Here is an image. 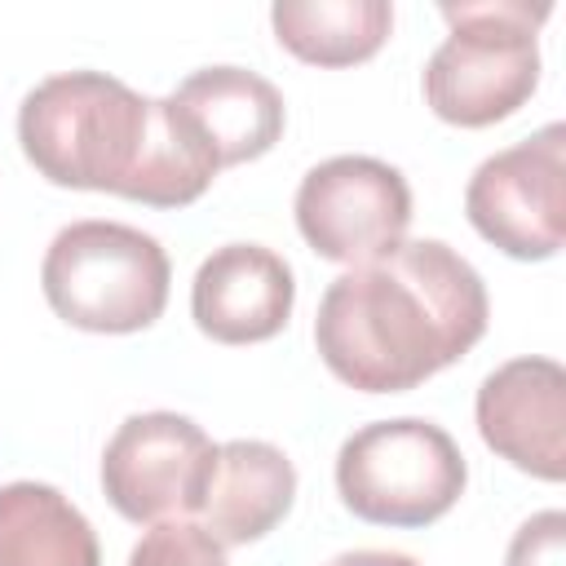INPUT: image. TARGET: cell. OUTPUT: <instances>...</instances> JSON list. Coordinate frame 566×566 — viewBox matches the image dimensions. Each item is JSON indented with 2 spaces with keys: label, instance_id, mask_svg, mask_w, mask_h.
Returning a JSON list of instances; mask_svg holds the SVG:
<instances>
[{
  "label": "cell",
  "instance_id": "6da1fadb",
  "mask_svg": "<svg viewBox=\"0 0 566 566\" xmlns=\"http://www.w3.org/2000/svg\"><path fill=\"white\" fill-rule=\"evenodd\" d=\"M491 318L482 274L442 239L394 252L327 283L314 345L336 380L363 394H407L464 358Z\"/></svg>",
  "mask_w": 566,
  "mask_h": 566
},
{
  "label": "cell",
  "instance_id": "7a4b0ae2",
  "mask_svg": "<svg viewBox=\"0 0 566 566\" xmlns=\"http://www.w3.org/2000/svg\"><path fill=\"white\" fill-rule=\"evenodd\" d=\"M150 128V97L106 71L40 80L18 106V142L31 168L71 190L124 195Z\"/></svg>",
  "mask_w": 566,
  "mask_h": 566
},
{
  "label": "cell",
  "instance_id": "3957f363",
  "mask_svg": "<svg viewBox=\"0 0 566 566\" xmlns=\"http://www.w3.org/2000/svg\"><path fill=\"white\" fill-rule=\"evenodd\" d=\"M451 27L424 66V102L455 128H486L531 102L539 84V27L553 4L460 0L438 9Z\"/></svg>",
  "mask_w": 566,
  "mask_h": 566
},
{
  "label": "cell",
  "instance_id": "277c9868",
  "mask_svg": "<svg viewBox=\"0 0 566 566\" xmlns=\"http://www.w3.org/2000/svg\"><path fill=\"white\" fill-rule=\"evenodd\" d=\"M172 265L155 234L124 221H71L53 234L40 287L49 310L102 336L150 327L168 305Z\"/></svg>",
  "mask_w": 566,
  "mask_h": 566
},
{
  "label": "cell",
  "instance_id": "5b68a950",
  "mask_svg": "<svg viewBox=\"0 0 566 566\" xmlns=\"http://www.w3.org/2000/svg\"><path fill=\"white\" fill-rule=\"evenodd\" d=\"M469 464L455 438L420 416L371 420L336 451V491L371 526H429L464 495Z\"/></svg>",
  "mask_w": 566,
  "mask_h": 566
},
{
  "label": "cell",
  "instance_id": "8992f818",
  "mask_svg": "<svg viewBox=\"0 0 566 566\" xmlns=\"http://www.w3.org/2000/svg\"><path fill=\"white\" fill-rule=\"evenodd\" d=\"M473 230L513 261H548L566 239V128L544 124L535 137L478 164L464 190Z\"/></svg>",
  "mask_w": 566,
  "mask_h": 566
},
{
  "label": "cell",
  "instance_id": "52a82bcc",
  "mask_svg": "<svg viewBox=\"0 0 566 566\" xmlns=\"http://www.w3.org/2000/svg\"><path fill=\"white\" fill-rule=\"evenodd\" d=\"M411 226L407 177L371 155H336L314 164L296 186V230L340 265H367L402 243Z\"/></svg>",
  "mask_w": 566,
  "mask_h": 566
},
{
  "label": "cell",
  "instance_id": "ba28073f",
  "mask_svg": "<svg viewBox=\"0 0 566 566\" xmlns=\"http://www.w3.org/2000/svg\"><path fill=\"white\" fill-rule=\"evenodd\" d=\"M217 442L177 411L128 416L102 451V491L128 522H168L203 509Z\"/></svg>",
  "mask_w": 566,
  "mask_h": 566
},
{
  "label": "cell",
  "instance_id": "9c48e42d",
  "mask_svg": "<svg viewBox=\"0 0 566 566\" xmlns=\"http://www.w3.org/2000/svg\"><path fill=\"white\" fill-rule=\"evenodd\" d=\"M478 433L513 469L566 478V371L557 358H509L478 385Z\"/></svg>",
  "mask_w": 566,
  "mask_h": 566
},
{
  "label": "cell",
  "instance_id": "30bf717a",
  "mask_svg": "<svg viewBox=\"0 0 566 566\" xmlns=\"http://www.w3.org/2000/svg\"><path fill=\"white\" fill-rule=\"evenodd\" d=\"M296 301L292 265L261 243H226L195 270L190 314L217 345H256L287 327Z\"/></svg>",
  "mask_w": 566,
  "mask_h": 566
},
{
  "label": "cell",
  "instance_id": "8fae6325",
  "mask_svg": "<svg viewBox=\"0 0 566 566\" xmlns=\"http://www.w3.org/2000/svg\"><path fill=\"white\" fill-rule=\"evenodd\" d=\"M296 500V469L274 442L234 438L217 447L212 482L199 509V526L217 544H252L270 535Z\"/></svg>",
  "mask_w": 566,
  "mask_h": 566
},
{
  "label": "cell",
  "instance_id": "7c38bea8",
  "mask_svg": "<svg viewBox=\"0 0 566 566\" xmlns=\"http://www.w3.org/2000/svg\"><path fill=\"white\" fill-rule=\"evenodd\" d=\"M172 97L199 119L221 168L248 164L274 150L287 124L283 93L265 75L243 71V66H203L186 75Z\"/></svg>",
  "mask_w": 566,
  "mask_h": 566
},
{
  "label": "cell",
  "instance_id": "4fadbf2b",
  "mask_svg": "<svg viewBox=\"0 0 566 566\" xmlns=\"http://www.w3.org/2000/svg\"><path fill=\"white\" fill-rule=\"evenodd\" d=\"M0 566H102L88 517L49 482L0 486Z\"/></svg>",
  "mask_w": 566,
  "mask_h": 566
},
{
  "label": "cell",
  "instance_id": "5bb4252c",
  "mask_svg": "<svg viewBox=\"0 0 566 566\" xmlns=\"http://www.w3.org/2000/svg\"><path fill=\"white\" fill-rule=\"evenodd\" d=\"M217 172H221V159L212 142L203 137L199 119L172 93L150 97L146 146H142V159H137V172L124 199L146 203V208H186L212 186Z\"/></svg>",
  "mask_w": 566,
  "mask_h": 566
},
{
  "label": "cell",
  "instance_id": "9a60e30c",
  "mask_svg": "<svg viewBox=\"0 0 566 566\" xmlns=\"http://www.w3.org/2000/svg\"><path fill=\"white\" fill-rule=\"evenodd\" d=\"M279 44L310 66L367 62L394 27L389 0H279L270 9Z\"/></svg>",
  "mask_w": 566,
  "mask_h": 566
},
{
  "label": "cell",
  "instance_id": "2e32d148",
  "mask_svg": "<svg viewBox=\"0 0 566 566\" xmlns=\"http://www.w3.org/2000/svg\"><path fill=\"white\" fill-rule=\"evenodd\" d=\"M128 566H230V562H226V544H217L212 531H203L190 517H168L155 522L133 544Z\"/></svg>",
  "mask_w": 566,
  "mask_h": 566
},
{
  "label": "cell",
  "instance_id": "e0dca14e",
  "mask_svg": "<svg viewBox=\"0 0 566 566\" xmlns=\"http://www.w3.org/2000/svg\"><path fill=\"white\" fill-rule=\"evenodd\" d=\"M504 566H566V513L544 509L526 517L509 539Z\"/></svg>",
  "mask_w": 566,
  "mask_h": 566
},
{
  "label": "cell",
  "instance_id": "ac0fdd59",
  "mask_svg": "<svg viewBox=\"0 0 566 566\" xmlns=\"http://www.w3.org/2000/svg\"><path fill=\"white\" fill-rule=\"evenodd\" d=\"M327 566H420V562L407 553H389V548H354V553L332 557Z\"/></svg>",
  "mask_w": 566,
  "mask_h": 566
}]
</instances>
